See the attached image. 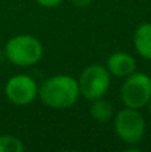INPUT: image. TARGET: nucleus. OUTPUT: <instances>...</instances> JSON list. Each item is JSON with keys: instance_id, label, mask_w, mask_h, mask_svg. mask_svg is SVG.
<instances>
[{"instance_id": "10", "label": "nucleus", "mask_w": 151, "mask_h": 152, "mask_svg": "<svg viewBox=\"0 0 151 152\" xmlns=\"http://www.w3.org/2000/svg\"><path fill=\"white\" fill-rule=\"evenodd\" d=\"M24 143L13 135H0V152H23Z\"/></svg>"}, {"instance_id": "7", "label": "nucleus", "mask_w": 151, "mask_h": 152, "mask_svg": "<svg viewBox=\"0 0 151 152\" xmlns=\"http://www.w3.org/2000/svg\"><path fill=\"white\" fill-rule=\"evenodd\" d=\"M106 68L108 69L111 76L126 79L127 76H130L136 71V60L128 52L117 51V52H112L107 58Z\"/></svg>"}, {"instance_id": "12", "label": "nucleus", "mask_w": 151, "mask_h": 152, "mask_svg": "<svg viewBox=\"0 0 151 152\" xmlns=\"http://www.w3.org/2000/svg\"><path fill=\"white\" fill-rule=\"evenodd\" d=\"M72 3H74V5H76L79 8H86L90 7L94 3V0H72Z\"/></svg>"}, {"instance_id": "13", "label": "nucleus", "mask_w": 151, "mask_h": 152, "mask_svg": "<svg viewBox=\"0 0 151 152\" xmlns=\"http://www.w3.org/2000/svg\"><path fill=\"white\" fill-rule=\"evenodd\" d=\"M147 108H149V112H150V115H151V99H150V102L147 103V105H146Z\"/></svg>"}, {"instance_id": "6", "label": "nucleus", "mask_w": 151, "mask_h": 152, "mask_svg": "<svg viewBox=\"0 0 151 152\" xmlns=\"http://www.w3.org/2000/svg\"><path fill=\"white\" fill-rule=\"evenodd\" d=\"M4 92L7 99L15 105H28L39 95V86L29 75L18 74L8 79Z\"/></svg>"}, {"instance_id": "4", "label": "nucleus", "mask_w": 151, "mask_h": 152, "mask_svg": "<svg viewBox=\"0 0 151 152\" xmlns=\"http://www.w3.org/2000/svg\"><path fill=\"white\" fill-rule=\"evenodd\" d=\"M120 99L125 107L141 110L151 99V76L144 72H134L125 79L120 87Z\"/></svg>"}, {"instance_id": "8", "label": "nucleus", "mask_w": 151, "mask_h": 152, "mask_svg": "<svg viewBox=\"0 0 151 152\" xmlns=\"http://www.w3.org/2000/svg\"><path fill=\"white\" fill-rule=\"evenodd\" d=\"M134 47L141 58L151 60V23H142L134 32Z\"/></svg>"}, {"instance_id": "9", "label": "nucleus", "mask_w": 151, "mask_h": 152, "mask_svg": "<svg viewBox=\"0 0 151 152\" xmlns=\"http://www.w3.org/2000/svg\"><path fill=\"white\" fill-rule=\"evenodd\" d=\"M90 113L94 120H96L98 123H107L114 116V107L108 100L104 99V96H102L95 100H91Z\"/></svg>"}, {"instance_id": "1", "label": "nucleus", "mask_w": 151, "mask_h": 152, "mask_svg": "<svg viewBox=\"0 0 151 152\" xmlns=\"http://www.w3.org/2000/svg\"><path fill=\"white\" fill-rule=\"evenodd\" d=\"M37 96L43 104L52 110H67L79 99V84L71 75H54L39 86Z\"/></svg>"}, {"instance_id": "11", "label": "nucleus", "mask_w": 151, "mask_h": 152, "mask_svg": "<svg viewBox=\"0 0 151 152\" xmlns=\"http://www.w3.org/2000/svg\"><path fill=\"white\" fill-rule=\"evenodd\" d=\"M63 0H36V3L40 5V7H44V8H55L59 7L62 4Z\"/></svg>"}, {"instance_id": "2", "label": "nucleus", "mask_w": 151, "mask_h": 152, "mask_svg": "<svg viewBox=\"0 0 151 152\" xmlns=\"http://www.w3.org/2000/svg\"><path fill=\"white\" fill-rule=\"evenodd\" d=\"M44 48L39 39L28 34L11 37L4 47V56L18 67H31L42 60Z\"/></svg>"}, {"instance_id": "3", "label": "nucleus", "mask_w": 151, "mask_h": 152, "mask_svg": "<svg viewBox=\"0 0 151 152\" xmlns=\"http://www.w3.org/2000/svg\"><path fill=\"white\" fill-rule=\"evenodd\" d=\"M114 131L126 144H138L146 134V120L139 110L125 107L114 118Z\"/></svg>"}, {"instance_id": "5", "label": "nucleus", "mask_w": 151, "mask_h": 152, "mask_svg": "<svg viewBox=\"0 0 151 152\" xmlns=\"http://www.w3.org/2000/svg\"><path fill=\"white\" fill-rule=\"evenodd\" d=\"M80 95L87 100H95L108 92L111 86V75L106 66L91 64L86 67L78 79Z\"/></svg>"}]
</instances>
